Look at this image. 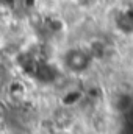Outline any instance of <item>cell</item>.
I'll return each instance as SVG.
<instances>
[{"mask_svg": "<svg viewBox=\"0 0 133 134\" xmlns=\"http://www.w3.org/2000/svg\"><path fill=\"white\" fill-rule=\"evenodd\" d=\"M91 59H93V55L88 50H83V48H70L63 56L64 67L72 73L85 72L91 64Z\"/></svg>", "mask_w": 133, "mask_h": 134, "instance_id": "obj_1", "label": "cell"}]
</instances>
